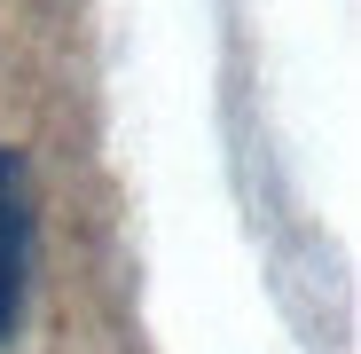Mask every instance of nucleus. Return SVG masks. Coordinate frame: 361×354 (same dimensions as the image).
<instances>
[{
  "label": "nucleus",
  "mask_w": 361,
  "mask_h": 354,
  "mask_svg": "<svg viewBox=\"0 0 361 354\" xmlns=\"http://www.w3.org/2000/svg\"><path fill=\"white\" fill-rule=\"evenodd\" d=\"M32 268H39V205L24 158L0 142V346H16L32 315Z\"/></svg>",
  "instance_id": "f257e3e1"
}]
</instances>
